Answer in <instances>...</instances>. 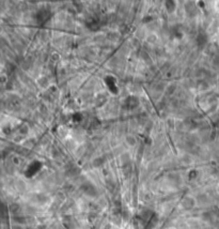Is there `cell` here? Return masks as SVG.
I'll return each instance as SVG.
<instances>
[{"label":"cell","instance_id":"obj_1","mask_svg":"<svg viewBox=\"0 0 219 229\" xmlns=\"http://www.w3.org/2000/svg\"><path fill=\"white\" fill-rule=\"evenodd\" d=\"M182 204L185 209H190V208H192V207H194V204H196V200L191 197H186L182 201Z\"/></svg>","mask_w":219,"mask_h":229},{"label":"cell","instance_id":"obj_2","mask_svg":"<svg viewBox=\"0 0 219 229\" xmlns=\"http://www.w3.org/2000/svg\"><path fill=\"white\" fill-rule=\"evenodd\" d=\"M18 210H19V206L17 204H12L9 206V211H10L11 214H16Z\"/></svg>","mask_w":219,"mask_h":229},{"label":"cell","instance_id":"obj_3","mask_svg":"<svg viewBox=\"0 0 219 229\" xmlns=\"http://www.w3.org/2000/svg\"><path fill=\"white\" fill-rule=\"evenodd\" d=\"M127 142H128V145H130V146H135L136 145V140H135V138L134 137H127Z\"/></svg>","mask_w":219,"mask_h":229}]
</instances>
